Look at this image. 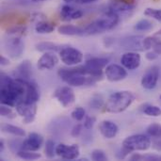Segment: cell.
Masks as SVG:
<instances>
[{"mask_svg": "<svg viewBox=\"0 0 161 161\" xmlns=\"http://www.w3.org/2000/svg\"><path fill=\"white\" fill-rule=\"evenodd\" d=\"M58 76L66 84L72 87H81L84 85H92L99 78L89 75L88 71L84 66H79L75 68H60L58 72Z\"/></svg>", "mask_w": 161, "mask_h": 161, "instance_id": "1", "label": "cell"}, {"mask_svg": "<svg viewBox=\"0 0 161 161\" xmlns=\"http://www.w3.org/2000/svg\"><path fill=\"white\" fill-rule=\"evenodd\" d=\"M135 95L128 91H122L112 93L104 105L105 111L109 113H120L131 106Z\"/></svg>", "mask_w": 161, "mask_h": 161, "instance_id": "2", "label": "cell"}, {"mask_svg": "<svg viewBox=\"0 0 161 161\" xmlns=\"http://www.w3.org/2000/svg\"><path fill=\"white\" fill-rule=\"evenodd\" d=\"M120 17L108 10L106 14L102 15L86 26L84 28V35H96L110 30L118 25Z\"/></svg>", "mask_w": 161, "mask_h": 161, "instance_id": "3", "label": "cell"}, {"mask_svg": "<svg viewBox=\"0 0 161 161\" xmlns=\"http://www.w3.org/2000/svg\"><path fill=\"white\" fill-rule=\"evenodd\" d=\"M123 147L130 152L133 151H146L151 147V140L145 135L138 134L127 137L123 142Z\"/></svg>", "mask_w": 161, "mask_h": 161, "instance_id": "4", "label": "cell"}, {"mask_svg": "<svg viewBox=\"0 0 161 161\" xmlns=\"http://www.w3.org/2000/svg\"><path fill=\"white\" fill-rule=\"evenodd\" d=\"M4 47L7 54L12 58H18L22 56L25 44L18 36H10L4 42Z\"/></svg>", "mask_w": 161, "mask_h": 161, "instance_id": "5", "label": "cell"}, {"mask_svg": "<svg viewBox=\"0 0 161 161\" xmlns=\"http://www.w3.org/2000/svg\"><path fill=\"white\" fill-rule=\"evenodd\" d=\"M59 57L61 61L68 66L77 65L83 60V54L78 49L71 46L62 48L59 51Z\"/></svg>", "mask_w": 161, "mask_h": 161, "instance_id": "6", "label": "cell"}, {"mask_svg": "<svg viewBox=\"0 0 161 161\" xmlns=\"http://www.w3.org/2000/svg\"><path fill=\"white\" fill-rule=\"evenodd\" d=\"M17 113L23 117L24 124H30L34 121L37 112V103H30L25 100L16 105Z\"/></svg>", "mask_w": 161, "mask_h": 161, "instance_id": "7", "label": "cell"}, {"mask_svg": "<svg viewBox=\"0 0 161 161\" xmlns=\"http://www.w3.org/2000/svg\"><path fill=\"white\" fill-rule=\"evenodd\" d=\"M108 59L105 58H92L85 63V67L88 71L89 75L96 78L102 77L103 69L108 65Z\"/></svg>", "mask_w": 161, "mask_h": 161, "instance_id": "8", "label": "cell"}, {"mask_svg": "<svg viewBox=\"0 0 161 161\" xmlns=\"http://www.w3.org/2000/svg\"><path fill=\"white\" fill-rule=\"evenodd\" d=\"M136 5L126 3L123 0H111L109 3L108 10L117 14L119 17L131 15L135 10Z\"/></svg>", "mask_w": 161, "mask_h": 161, "instance_id": "9", "label": "cell"}, {"mask_svg": "<svg viewBox=\"0 0 161 161\" xmlns=\"http://www.w3.org/2000/svg\"><path fill=\"white\" fill-rule=\"evenodd\" d=\"M159 68L157 65L150 67L142 75V86L146 90H153L157 87L159 79Z\"/></svg>", "mask_w": 161, "mask_h": 161, "instance_id": "10", "label": "cell"}, {"mask_svg": "<svg viewBox=\"0 0 161 161\" xmlns=\"http://www.w3.org/2000/svg\"><path fill=\"white\" fill-rule=\"evenodd\" d=\"M122 47L131 51H144V37L141 35L127 36L120 42Z\"/></svg>", "mask_w": 161, "mask_h": 161, "instance_id": "11", "label": "cell"}, {"mask_svg": "<svg viewBox=\"0 0 161 161\" xmlns=\"http://www.w3.org/2000/svg\"><path fill=\"white\" fill-rule=\"evenodd\" d=\"M54 97L61 104L63 108H67L75 103V95L74 91L70 87H61L56 90Z\"/></svg>", "mask_w": 161, "mask_h": 161, "instance_id": "12", "label": "cell"}, {"mask_svg": "<svg viewBox=\"0 0 161 161\" xmlns=\"http://www.w3.org/2000/svg\"><path fill=\"white\" fill-rule=\"evenodd\" d=\"M56 153L62 159L74 160L79 157V147L76 144H73L69 146L64 143H60L57 146Z\"/></svg>", "mask_w": 161, "mask_h": 161, "instance_id": "13", "label": "cell"}, {"mask_svg": "<svg viewBox=\"0 0 161 161\" xmlns=\"http://www.w3.org/2000/svg\"><path fill=\"white\" fill-rule=\"evenodd\" d=\"M106 76L110 82H118L124 80L127 76V72L125 67L118 64H109L105 70Z\"/></svg>", "mask_w": 161, "mask_h": 161, "instance_id": "14", "label": "cell"}, {"mask_svg": "<svg viewBox=\"0 0 161 161\" xmlns=\"http://www.w3.org/2000/svg\"><path fill=\"white\" fill-rule=\"evenodd\" d=\"M43 142V139L41 135L38 133H30L28 135V138L23 142L22 144V150H27V151H38Z\"/></svg>", "mask_w": 161, "mask_h": 161, "instance_id": "15", "label": "cell"}, {"mask_svg": "<svg viewBox=\"0 0 161 161\" xmlns=\"http://www.w3.org/2000/svg\"><path fill=\"white\" fill-rule=\"evenodd\" d=\"M141 56L136 52H127L121 58L122 65L127 70H135L141 65Z\"/></svg>", "mask_w": 161, "mask_h": 161, "instance_id": "16", "label": "cell"}, {"mask_svg": "<svg viewBox=\"0 0 161 161\" xmlns=\"http://www.w3.org/2000/svg\"><path fill=\"white\" fill-rule=\"evenodd\" d=\"M13 75H14L15 78H17V79H21L25 82L31 81L30 78H31V75H32V66H31L30 61H28V60L23 61L14 70Z\"/></svg>", "mask_w": 161, "mask_h": 161, "instance_id": "17", "label": "cell"}, {"mask_svg": "<svg viewBox=\"0 0 161 161\" xmlns=\"http://www.w3.org/2000/svg\"><path fill=\"white\" fill-rule=\"evenodd\" d=\"M58 62V57L53 54L46 52L38 60V68L40 70H52Z\"/></svg>", "mask_w": 161, "mask_h": 161, "instance_id": "18", "label": "cell"}, {"mask_svg": "<svg viewBox=\"0 0 161 161\" xmlns=\"http://www.w3.org/2000/svg\"><path fill=\"white\" fill-rule=\"evenodd\" d=\"M99 131L106 139H113L118 134V125L111 121H103L99 125Z\"/></svg>", "mask_w": 161, "mask_h": 161, "instance_id": "19", "label": "cell"}, {"mask_svg": "<svg viewBox=\"0 0 161 161\" xmlns=\"http://www.w3.org/2000/svg\"><path fill=\"white\" fill-rule=\"evenodd\" d=\"M83 16V12L80 9L74 8L71 6L65 5L61 8L60 10V17L64 21H71V20H76Z\"/></svg>", "mask_w": 161, "mask_h": 161, "instance_id": "20", "label": "cell"}, {"mask_svg": "<svg viewBox=\"0 0 161 161\" xmlns=\"http://www.w3.org/2000/svg\"><path fill=\"white\" fill-rule=\"evenodd\" d=\"M40 100V91L35 82L29 81L26 83V93L25 101L30 103H37Z\"/></svg>", "mask_w": 161, "mask_h": 161, "instance_id": "21", "label": "cell"}, {"mask_svg": "<svg viewBox=\"0 0 161 161\" xmlns=\"http://www.w3.org/2000/svg\"><path fill=\"white\" fill-rule=\"evenodd\" d=\"M58 31L61 35L65 36H83L84 35V28L74 25H64L58 28Z\"/></svg>", "mask_w": 161, "mask_h": 161, "instance_id": "22", "label": "cell"}, {"mask_svg": "<svg viewBox=\"0 0 161 161\" xmlns=\"http://www.w3.org/2000/svg\"><path fill=\"white\" fill-rule=\"evenodd\" d=\"M35 30L40 34H49L55 30V25L46 21H41L36 25Z\"/></svg>", "mask_w": 161, "mask_h": 161, "instance_id": "23", "label": "cell"}, {"mask_svg": "<svg viewBox=\"0 0 161 161\" xmlns=\"http://www.w3.org/2000/svg\"><path fill=\"white\" fill-rule=\"evenodd\" d=\"M36 49L40 52H48V51H60L62 48L60 45L56 44L50 42H42L36 45Z\"/></svg>", "mask_w": 161, "mask_h": 161, "instance_id": "24", "label": "cell"}, {"mask_svg": "<svg viewBox=\"0 0 161 161\" xmlns=\"http://www.w3.org/2000/svg\"><path fill=\"white\" fill-rule=\"evenodd\" d=\"M2 130L6 133H9L13 136H17V137H25V132L24 129H22L19 126H15L12 125H2Z\"/></svg>", "mask_w": 161, "mask_h": 161, "instance_id": "25", "label": "cell"}, {"mask_svg": "<svg viewBox=\"0 0 161 161\" xmlns=\"http://www.w3.org/2000/svg\"><path fill=\"white\" fill-rule=\"evenodd\" d=\"M130 160H147V161H161V156L159 155H140V154H134L130 157Z\"/></svg>", "mask_w": 161, "mask_h": 161, "instance_id": "26", "label": "cell"}, {"mask_svg": "<svg viewBox=\"0 0 161 161\" xmlns=\"http://www.w3.org/2000/svg\"><path fill=\"white\" fill-rule=\"evenodd\" d=\"M17 156L25 160H36L41 158L40 154L34 153V151H27V150H20L17 153Z\"/></svg>", "mask_w": 161, "mask_h": 161, "instance_id": "27", "label": "cell"}, {"mask_svg": "<svg viewBox=\"0 0 161 161\" xmlns=\"http://www.w3.org/2000/svg\"><path fill=\"white\" fill-rule=\"evenodd\" d=\"M142 112L148 116H151V117H158L161 115V109L158 107L149 105V104H146L143 106Z\"/></svg>", "mask_w": 161, "mask_h": 161, "instance_id": "28", "label": "cell"}, {"mask_svg": "<svg viewBox=\"0 0 161 161\" xmlns=\"http://www.w3.org/2000/svg\"><path fill=\"white\" fill-rule=\"evenodd\" d=\"M154 24L147 20V19H142L140 20L134 26V29L137 31H149L153 28Z\"/></svg>", "mask_w": 161, "mask_h": 161, "instance_id": "29", "label": "cell"}, {"mask_svg": "<svg viewBox=\"0 0 161 161\" xmlns=\"http://www.w3.org/2000/svg\"><path fill=\"white\" fill-rule=\"evenodd\" d=\"M104 105H105L104 99H103V96L101 94H94V95H92L91 100H90V102H89V106L92 108H93V109H99Z\"/></svg>", "mask_w": 161, "mask_h": 161, "instance_id": "30", "label": "cell"}, {"mask_svg": "<svg viewBox=\"0 0 161 161\" xmlns=\"http://www.w3.org/2000/svg\"><path fill=\"white\" fill-rule=\"evenodd\" d=\"M147 134L150 137L161 139V125L158 124H152L147 127Z\"/></svg>", "mask_w": 161, "mask_h": 161, "instance_id": "31", "label": "cell"}, {"mask_svg": "<svg viewBox=\"0 0 161 161\" xmlns=\"http://www.w3.org/2000/svg\"><path fill=\"white\" fill-rule=\"evenodd\" d=\"M25 26L24 25H13L9 28L7 29V34L9 35V36H22L25 33Z\"/></svg>", "mask_w": 161, "mask_h": 161, "instance_id": "32", "label": "cell"}, {"mask_svg": "<svg viewBox=\"0 0 161 161\" xmlns=\"http://www.w3.org/2000/svg\"><path fill=\"white\" fill-rule=\"evenodd\" d=\"M56 145L55 142L52 140H48L45 143V155L48 158H53L55 157L56 153Z\"/></svg>", "mask_w": 161, "mask_h": 161, "instance_id": "33", "label": "cell"}, {"mask_svg": "<svg viewBox=\"0 0 161 161\" xmlns=\"http://www.w3.org/2000/svg\"><path fill=\"white\" fill-rule=\"evenodd\" d=\"M144 14L148 17H152L153 19L158 21L161 23V9H157V8H148L145 9Z\"/></svg>", "mask_w": 161, "mask_h": 161, "instance_id": "34", "label": "cell"}, {"mask_svg": "<svg viewBox=\"0 0 161 161\" xmlns=\"http://www.w3.org/2000/svg\"><path fill=\"white\" fill-rule=\"evenodd\" d=\"M92 159L94 161H107L108 157L103 150L95 149L92 153Z\"/></svg>", "mask_w": 161, "mask_h": 161, "instance_id": "35", "label": "cell"}, {"mask_svg": "<svg viewBox=\"0 0 161 161\" xmlns=\"http://www.w3.org/2000/svg\"><path fill=\"white\" fill-rule=\"evenodd\" d=\"M0 114H1V116L7 117L8 119H13L16 116V114L12 111V109L8 106H6V105H2L1 106V108H0Z\"/></svg>", "mask_w": 161, "mask_h": 161, "instance_id": "36", "label": "cell"}, {"mask_svg": "<svg viewBox=\"0 0 161 161\" xmlns=\"http://www.w3.org/2000/svg\"><path fill=\"white\" fill-rule=\"evenodd\" d=\"M85 114H86V111L83 108H76L75 109L73 110L72 112V118L75 119V121H82L85 117Z\"/></svg>", "mask_w": 161, "mask_h": 161, "instance_id": "37", "label": "cell"}, {"mask_svg": "<svg viewBox=\"0 0 161 161\" xmlns=\"http://www.w3.org/2000/svg\"><path fill=\"white\" fill-rule=\"evenodd\" d=\"M22 144H23V142L20 140H12L8 142V146H9L10 151L13 153H16V154L20 150H22Z\"/></svg>", "mask_w": 161, "mask_h": 161, "instance_id": "38", "label": "cell"}, {"mask_svg": "<svg viewBox=\"0 0 161 161\" xmlns=\"http://www.w3.org/2000/svg\"><path fill=\"white\" fill-rule=\"evenodd\" d=\"M12 81V79L5 73H1L0 75V85L1 88H5L9 85V83Z\"/></svg>", "mask_w": 161, "mask_h": 161, "instance_id": "39", "label": "cell"}, {"mask_svg": "<svg viewBox=\"0 0 161 161\" xmlns=\"http://www.w3.org/2000/svg\"><path fill=\"white\" fill-rule=\"evenodd\" d=\"M153 51L156 52L158 56L161 55V40L159 38H158L157 35H155V39H154V42H153Z\"/></svg>", "mask_w": 161, "mask_h": 161, "instance_id": "40", "label": "cell"}, {"mask_svg": "<svg viewBox=\"0 0 161 161\" xmlns=\"http://www.w3.org/2000/svg\"><path fill=\"white\" fill-rule=\"evenodd\" d=\"M96 123V118L95 117H87L85 122H84V127L88 130L92 129Z\"/></svg>", "mask_w": 161, "mask_h": 161, "instance_id": "41", "label": "cell"}, {"mask_svg": "<svg viewBox=\"0 0 161 161\" xmlns=\"http://www.w3.org/2000/svg\"><path fill=\"white\" fill-rule=\"evenodd\" d=\"M154 39H155V36H149V37L144 38V48H145V50L152 49Z\"/></svg>", "mask_w": 161, "mask_h": 161, "instance_id": "42", "label": "cell"}, {"mask_svg": "<svg viewBox=\"0 0 161 161\" xmlns=\"http://www.w3.org/2000/svg\"><path fill=\"white\" fill-rule=\"evenodd\" d=\"M82 133V125H76L73 127L72 131H71V135L75 138L78 137L80 134Z\"/></svg>", "mask_w": 161, "mask_h": 161, "instance_id": "43", "label": "cell"}, {"mask_svg": "<svg viewBox=\"0 0 161 161\" xmlns=\"http://www.w3.org/2000/svg\"><path fill=\"white\" fill-rule=\"evenodd\" d=\"M158 55L156 52H154V51L148 52V53L146 54V58L149 59V60H155V59L158 58Z\"/></svg>", "mask_w": 161, "mask_h": 161, "instance_id": "44", "label": "cell"}, {"mask_svg": "<svg viewBox=\"0 0 161 161\" xmlns=\"http://www.w3.org/2000/svg\"><path fill=\"white\" fill-rule=\"evenodd\" d=\"M153 147L157 150V151H161V139H159L158 141L154 142Z\"/></svg>", "mask_w": 161, "mask_h": 161, "instance_id": "45", "label": "cell"}, {"mask_svg": "<svg viewBox=\"0 0 161 161\" xmlns=\"http://www.w3.org/2000/svg\"><path fill=\"white\" fill-rule=\"evenodd\" d=\"M0 64H1V65H8V64H9V60H8L7 58L1 56V57H0Z\"/></svg>", "mask_w": 161, "mask_h": 161, "instance_id": "46", "label": "cell"}, {"mask_svg": "<svg viewBox=\"0 0 161 161\" xmlns=\"http://www.w3.org/2000/svg\"><path fill=\"white\" fill-rule=\"evenodd\" d=\"M75 1H77L80 4H89V3H92V2H95L98 0H75Z\"/></svg>", "mask_w": 161, "mask_h": 161, "instance_id": "47", "label": "cell"}, {"mask_svg": "<svg viewBox=\"0 0 161 161\" xmlns=\"http://www.w3.org/2000/svg\"><path fill=\"white\" fill-rule=\"evenodd\" d=\"M3 149H4V142H3V141H1L0 142V152H2Z\"/></svg>", "mask_w": 161, "mask_h": 161, "instance_id": "48", "label": "cell"}, {"mask_svg": "<svg viewBox=\"0 0 161 161\" xmlns=\"http://www.w3.org/2000/svg\"><path fill=\"white\" fill-rule=\"evenodd\" d=\"M156 35H157V36H161V29L159 31H158V32L156 33Z\"/></svg>", "mask_w": 161, "mask_h": 161, "instance_id": "49", "label": "cell"}, {"mask_svg": "<svg viewBox=\"0 0 161 161\" xmlns=\"http://www.w3.org/2000/svg\"><path fill=\"white\" fill-rule=\"evenodd\" d=\"M64 2H66V3H70V2H73V1H75V0H63Z\"/></svg>", "mask_w": 161, "mask_h": 161, "instance_id": "50", "label": "cell"}, {"mask_svg": "<svg viewBox=\"0 0 161 161\" xmlns=\"http://www.w3.org/2000/svg\"><path fill=\"white\" fill-rule=\"evenodd\" d=\"M32 2H40V1H46V0H31Z\"/></svg>", "mask_w": 161, "mask_h": 161, "instance_id": "51", "label": "cell"}, {"mask_svg": "<svg viewBox=\"0 0 161 161\" xmlns=\"http://www.w3.org/2000/svg\"><path fill=\"white\" fill-rule=\"evenodd\" d=\"M160 99H161V96H160Z\"/></svg>", "mask_w": 161, "mask_h": 161, "instance_id": "52", "label": "cell"}]
</instances>
